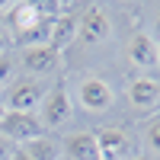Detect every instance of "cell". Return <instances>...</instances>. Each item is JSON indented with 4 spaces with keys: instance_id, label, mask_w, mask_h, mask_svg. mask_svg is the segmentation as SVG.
Instances as JSON below:
<instances>
[{
    "instance_id": "6da1fadb",
    "label": "cell",
    "mask_w": 160,
    "mask_h": 160,
    "mask_svg": "<svg viewBox=\"0 0 160 160\" xmlns=\"http://www.w3.org/2000/svg\"><path fill=\"white\" fill-rule=\"evenodd\" d=\"M74 115V102H71V90L64 80H58L51 90H45L42 99V125L45 128H61L64 122H71Z\"/></svg>"
},
{
    "instance_id": "d6986e66",
    "label": "cell",
    "mask_w": 160,
    "mask_h": 160,
    "mask_svg": "<svg viewBox=\"0 0 160 160\" xmlns=\"http://www.w3.org/2000/svg\"><path fill=\"white\" fill-rule=\"evenodd\" d=\"M7 115V106H3V99H0V118H3Z\"/></svg>"
},
{
    "instance_id": "3957f363",
    "label": "cell",
    "mask_w": 160,
    "mask_h": 160,
    "mask_svg": "<svg viewBox=\"0 0 160 160\" xmlns=\"http://www.w3.org/2000/svg\"><path fill=\"white\" fill-rule=\"evenodd\" d=\"M112 35V22L99 7H87L77 16V42L80 45H99Z\"/></svg>"
},
{
    "instance_id": "8992f818",
    "label": "cell",
    "mask_w": 160,
    "mask_h": 160,
    "mask_svg": "<svg viewBox=\"0 0 160 160\" xmlns=\"http://www.w3.org/2000/svg\"><path fill=\"white\" fill-rule=\"evenodd\" d=\"M96 148H99V160H131L135 157V144H131L128 131H122V128L96 131Z\"/></svg>"
},
{
    "instance_id": "5b68a950",
    "label": "cell",
    "mask_w": 160,
    "mask_h": 160,
    "mask_svg": "<svg viewBox=\"0 0 160 160\" xmlns=\"http://www.w3.org/2000/svg\"><path fill=\"white\" fill-rule=\"evenodd\" d=\"M42 99H45V87L38 83L35 77H29V80H16V83L7 90L3 106L10 112H32Z\"/></svg>"
},
{
    "instance_id": "277c9868",
    "label": "cell",
    "mask_w": 160,
    "mask_h": 160,
    "mask_svg": "<svg viewBox=\"0 0 160 160\" xmlns=\"http://www.w3.org/2000/svg\"><path fill=\"white\" fill-rule=\"evenodd\" d=\"M77 99H80V106L90 109V112H106V109L115 102V90L106 83L102 77H83V80L77 83Z\"/></svg>"
},
{
    "instance_id": "8fae6325",
    "label": "cell",
    "mask_w": 160,
    "mask_h": 160,
    "mask_svg": "<svg viewBox=\"0 0 160 160\" xmlns=\"http://www.w3.org/2000/svg\"><path fill=\"white\" fill-rule=\"evenodd\" d=\"M64 154L71 160H99V148H96V135L93 131H77L64 141Z\"/></svg>"
},
{
    "instance_id": "7c38bea8",
    "label": "cell",
    "mask_w": 160,
    "mask_h": 160,
    "mask_svg": "<svg viewBox=\"0 0 160 160\" xmlns=\"http://www.w3.org/2000/svg\"><path fill=\"white\" fill-rule=\"evenodd\" d=\"M7 10V19H10V26H13V32H26L29 26H35L38 22V16H42V10H38V3H10V7H3Z\"/></svg>"
},
{
    "instance_id": "e0dca14e",
    "label": "cell",
    "mask_w": 160,
    "mask_h": 160,
    "mask_svg": "<svg viewBox=\"0 0 160 160\" xmlns=\"http://www.w3.org/2000/svg\"><path fill=\"white\" fill-rule=\"evenodd\" d=\"M10 154H7V148H3V141H0V160H7Z\"/></svg>"
},
{
    "instance_id": "2e32d148",
    "label": "cell",
    "mask_w": 160,
    "mask_h": 160,
    "mask_svg": "<svg viewBox=\"0 0 160 160\" xmlns=\"http://www.w3.org/2000/svg\"><path fill=\"white\" fill-rule=\"evenodd\" d=\"M7 160H29V157H26V151L22 148H16V151H10V157Z\"/></svg>"
},
{
    "instance_id": "5bb4252c",
    "label": "cell",
    "mask_w": 160,
    "mask_h": 160,
    "mask_svg": "<svg viewBox=\"0 0 160 160\" xmlns=\"http://www.w3.org/2000/svg\"><path fill=\"white\" fill-rule=\"evenodd\" d=\"M141 138H144V144H148L154 154H160V112H157V115H151L148 122H144Z\"/></svg>"
},
{
    "instance_id": "7402d4cb",
    "label": "cell",
    "mask_w": 160,
    "mask_h": 160,
    "mask_svg": "<svg viewBox=\"0 0 160 160\" xmlns=\"http://www.w3.org/2000/svg\"><path fill=\"white\" fill-rule=\"evenodd\" d=\"M131 160H151V157H131Z\"/></svg>"
},
{
    "instance_id": "ba28073f",
    "label": "cell",
    "mask_w": 160,
    "mask_h": 160,
    "mask_svg": "<svg viewBox=\"0 0 160 160\" xmlns=\"http://www.w3.org/2000/svg\"><path fill=\"white\" fill-rule=\"evenodd\" d=\"M128 61L141 71H151L157 68V38H151L148 32H135L128 38Z\"/></svg>"
},
{
    "instance_id": "44dd1931",
    "label": "cell",
    "mask_w": 160,
    "mask_h": 160,
    "mask_svg": "<svg viewBox=\"0 0 160 160\" xmlns=\"http://www.w3.org/2000/svg\"><path fill=\"white\" fill-rule=\"evenodd\" d=\"M157 32H160V7H157Z\"/></svg>"
},
{
    "instance_id": "ffe728a7",
    "label": "cell",
    "mask_w": 160,
    "mask_h": 160,
    "mask_svg": "<svg viewBox=\"0 0 160 160\" xmlns=\"http://www.w3.org/2000/svg\"><path fill=\"white\" fill-rule=\"evenodd\" d=\"M157 68H160V38H157Z\"/></svg>"
},
{
    "instance_id": "52a82bcc",
    "label": "cell",
    "mask_w": 160,
    "mask_h": 160,
    "mask_svg": "<svg viewBox=\"0 0 160 160\" xmlns=\"http://www.w3.org/2000/svg\"><path fill=\"white\" fill-rule=\"evenodd\" d=\"M22 68L35 74V77H48L61 68V55L48 45H38V48H22Z\"/></svg>"
},
{
    "instance_id": "7a4b0ae2",
    "label": "cell",
    "mask_w": 160,
    "mask_h": 160,
    "mask_svg": "<svg viewBox=\"0 0 160 160\" xmlns=\"http://www.w3.org/2000/svg\"><path fill=\"white\" fill-rule=\"evenodd\" d=\"M0 138L13 144H29L35 138H42V118L32 112H10L0 118Z\"/></svg>"
},
{
    "instance_id": "4fadbf2b",
    "label": "cell",
    "mask_w": 160,
    "mask_h": 160,
    "mask_svg": "<svg viewBox=\"0 0 160 160\" xmlns=\"http://www.w3.org/2000/svg\"><path fill=\"white\" fill-rule=\"evenodd\" d=\"M26 157L29 160H58V148H55V141L51 138H35L26 144Z\"/></svg>"
},
{
    "instance_id": "9a60e30c",
    "label": "cell",
    "mask_w": 160,
    "mask_h": 160,
    "mask_svg": "<svg viewBox=\"0 0 160 160\" xmlns=\"http://www.w3.org/2000/svg\"><path fill=\"white\" fill-rule=\"evenodd\" d=\"M10 74H13V58L10 55H0V87L10 80Z\"/></svg>"
},
{
    "instance_id": "9c48e42d",
    "label": "cell",
    "mask_w": 160,
    "mask_h": 160,
    "mask_svg": "<svg viewBox=\"0 0 160 160\" xmlns=\"http://www.w3.org/2000/svg\"><path fill=\"white\" fill-rule=\"evenodd\" d=\"M125 96L135 109H154V106H160V83L154 77H135L128 83Z\"/></svg>"
},
{
    "instance_id": "ac0fdd59",
    "label": "cell",
    "mask_w": 160,
    "mask_h": 160,
    "mask_svg": "<svg viewBox=\"0 0 160 160\" xmlns=\"http://www.w3.org/2000/svg\"><path fill=\"white\" fill-rule=\"evenodd\" d=\"M3 48H7V38H3V35H0V55H3Z\"/></svg>"
},
{
    "instance_id": "30bf717a",
    "label": "cell",
    "mask_w": 160,
    "mask_h": 160,
    "mask_svg": "<svg viewBox=\"0 0 160 160\" xmlns=\"http://www.w3.org/2000/svg\"><path fill=\"white\" fill-rule=\"evenodd\" d=\"M71 42H77V13H74V10L61 13V16L55 19L51 35H48V48H55L58 55H61V51L68 48Z\"/></svg>"
}]
</instances>
